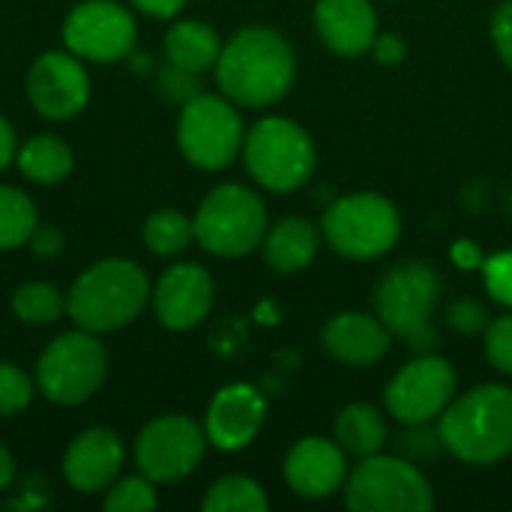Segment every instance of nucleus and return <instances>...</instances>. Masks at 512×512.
<instances>
[{
  "label": "nucleus",
  "instance_id": "nucleus-4",
  "mask_svg": "<svg viewBox=\"0 0 512 512\" xmlns=\"http://www.w3.org/2000/svg\"><path fill=\"white\" fill-rule=\"evenodd\" d=\"M441 300V276L426 261L393 267L375 288V312L387 330L405 339L414 351H432L438 336L432 327Z\"/></svg>",
  "mask_w": 512,
  "mask_h": 512
},
{
  "label": "nucleus",
  "instance_id": "nucleus-18",
  "mask_svg": "<svg viewBox=\"0 0 512 512\" xmlns=\"http://www.w3.org/2000/svg\"><path fill=\"white\" fill-rule=\"evenodd\" d=\"M120 468H123V447L117 435L108 429L81 432L63 456V477L78 492L108 489L117 480Z\"/></svg>",
  "mask_w": 512,
  "mask_h": 512
},
{
  "label": "nucleus",
  "instance_id": "nucleus-3",
  "mask_svg": "<svg viewBox=\"0 0 512 512\" xmlns=\"http://www.w3.org/2000/svg\"><path fill=\"white\" fill-rule=\"evenodd\" d=\"M150 297L147 276L138 264L108 258L84 270L66 300V312L81 330L105 333L126 327Z\"/></svg>",
  "mask_w": 512,
  "mask_h": 512
},
{
  "label": "nucleus",
  "instance_id": "nucleus-27",
  "mask_svg": "<svg viewBox=\"0 0 512 512\" xmlns=\"http://www.w3.org/2000/svg\"><path fill=\"white\" fill-rule=\"evenodd\" d=\"M195 237V225L177 210H159L144 225V243L156 255H177Z\"/></svg>",
  "mask_w": 512,
  "mask_h": 512
},
{
  "label": "nucleus",
  "instance_id": "nucleus-2",
  "mask_svg": "<svg viewBox=\"0 0 512 512\" xmlns=\"http://www.w3.org/2000/svg\"><path fill=\"white\" fill-rule=\"evenodd\" d=\"M444 447L468 465H495L512 453V390L483 384L441 414Z\"/></svg>",
  "mask_w": 512,
  "mask_h": 512
},
{
  "label": "nucleus",
  "instance_id": "nucleus-31",
  "mask_svg": "<svg viewBox=\"0 0 512 512\" xmlns=\"http://www.w3.org/2000/svg\"><path fill=\"white\" fill-rule=\"evenodd\" d=\"M486 357L495 369L512 375V315H501L486 327Z\"/></svg>",
  "mask_w": 512,
  "mask_h": 512
},
{
  "label": "nucleus",
  "instance_id": "nucleus-34",
  "mask_svg": "<svg viewBox=\"0 0 512 512\" xmlns=\"http://www.w3.org/2000/svg\"><path fill=\"white\" fill-rule=\"evenodd\" d=\"M492 39L504 63L512 69V0L501 3L492 15Z\"/></svg>",
  "mask_w": 512,
  "mask_h": 512
},
{
  "label": "nucleus",
  "instance_id": "nucleus-36",
  "mask_svg": "<svg viewBox=\"0 0 512 512\" xmlns=\"http://www.w3.org/2000/svg\"><path fill=\"white\" fill-rule=\"evenodd\" d=\"M372 51H375V57H378L384 66H396V63H402V57H405V42H402L396 33H378L375 42H372Z\"/></svg>",
  "mask_w": 512,
  "mask_h": 512
},
{
  "label": "nucleus",
  "instance_id": "nucleus-11",
  "mask_svg": "<svg viewBox=\"0 0 512 512\" xmlns=\"http://www.w3.org/2000/svg\"><path fill=\"white\" fill-rule=\"evenodd\" d=\"M207 450V432L183 414L156 417L135 444L138 468L153 483H174L192 474Z\"/></svg>",
  "mask_w": 512,
  "mask_h": 512
},
{
  "label": "nucleus",
  "instance_id": "nucleus-29",
  "mask_svg": "<svg viewBox=\"0 0 512 512\" xmlns=\"http://www.w3.org/2000/svg\"><path fill=\"white\" fill-rule=\"evenodd\" d=\"M153 507H156V492H153V480L147 477H126L108 486L105 495L108 512H147Z\"/></svg>",
  "mask_w": 512,
  "mask_h": 512
},
{
  "label": "nucleus",
  "instance_id": "nucleus-39",
  "mask_svg": "<svg viewBox=\"0 0 512 512\" xmlns=\"http://www.w3.org/2000/svg\"><path fill=\"white\" fill-rule=\"evenodd\" d=\"M15 156V132L12 126L0 117V168H6Z\"/></svg>",
  "mask_w": 512,
  "mask_h": 512
},
{
  "label": "nucleus",
  "instance_id": "nucleus-30",
  "mask_svg": "<svg viewBox=\"0 0 512 512\" xmlns=\"http://www.w3.org/2000/svg\"><path fill=\"white\" fill-rule=\"evenodd\" d=\"M30 396H33L30 378L12 363H0V417L18 414L21 408H27Z\"/></svg>",
  "mask_w": 512,
  "mask_h": 512
},
{
  "label": "nucleus",
  "instance_id": "nucleus-21",
  "mask_svg": "<svg viewBox=\"0 0 512 512\" xmlns=\"http://www.w3.org/2000/svg\"><path fill=\"white\" fill-rule=\"evenodd\" d=\"M318 252V228L309 219H282L264 234V258L276 273H300Z\"/></svg>",
  "mask_w": 512,
  "mask_h": 512
},
{
  "label": "nucleus",
  "instance_id": "nucleus-40",
  "mask_svg": "<svg viewBox=\"0 0 512 512\" xmlns=\"http://www.w3.org/2000/svg\"><path fill=\"white\" fill-rule=\"evenodd\" d=\"M453 258H456V264H462V267H477V264H480V249H477L474 243H456Z\"/></svg>",
  "mask_w": 512,
  "mask_h": 512
},
{
  "label": "nucleus",
  "instance_id": "nucleus-20",
  "mask_svg": "<svg viewBox=\"0 0 512 512\" xmlns=\"http://www.w3.org/2000/svg\"><path fill=\"white\" fill-rule=\"evenodd\" d=\"M315 27L321 39L345 57L369 51L378 36V18L369 0H318Z\"/></svg>",
  "mask_w": 512,
  "mask_h": 512
},
{
  "label": "nucleus",
  "instance_id": "nucleus-23",
  "mask_svg": "<svg viewBox=\"0 0 512 512\" xmlns=\"http://www.w3.org/2000/svg\"><path fill=\"white\" fill-rule=\"evenodd\" d=\"M336 441L357 459L375 456L387 444V423L372 405H348L336 417Z\"/></svg>",
  "mask_w": 512,
  "mask_h": 512
},
{
  "label": "nucleus",
  "instance_id": "nucleus-38",
  "mask_svg": "<svg viewBox=\"0 0 512 512\" xmlns=\"http://www.w3.org/2000/svg\"><path fill=\"white\" fill-rule=\"evenodd\" d=\"M132 3L153 18H171L186 6V0H132Z\"/></svg>",
  "mask_w": 512,
  "mask_h": 512
},
{
  "label": "nucleus",
  "instance_id": "nucleus-37",
  "mask_svg": "<svg viewBox=\"0 0 512 512\" xmlns=\"http://www.w3.org/2000/svg\"><path fill=\"white\" fill-rule=\"evenodd\" d=\"M63 246V234L57 228H42V231H33V252L39 258H51L57 255Z\"/></svg>",
  "mask_w": 512,
  "mask_h": 512
},
{
  "label": "nucleus",
  "instance_id": "nucleus-24",
  "mask_svg": "<svg viewBox=\"0 0 512 512\" xmlns=\"http://www.w3.org/2000/svg\"><path fill=\"white\" fill-rule=\"evenodd\" d=\"M18 168L36 183H60L72 171V150L54 135H36L21 147Z\"/></svg>",
  "mask_w": 512,
  "mask_h": 512
},
{
  "label": "nucleus",
  "instance_id": "nucleus-32",
  "mask_svg": "<svg viewBox=\"0 0 512 512\" xmlns=\"http://www.w3.org/2000/svg\"><path fill=\"white\" fill-rule=\"evenodd\" d=\"M483 273H486V288L489 294L504 303L512 306V252H498L492 255L486 264H483Z\"/></svg>",
  "mask_w": 512,
  "mask_h": 512
},
{
  "label": "nucleus",
  "instance_id": "nucleus-12",
  "mask_svg": "<svg viewBox=\"0 0 512 512\" xmlns=\"http://www.w3.org/2000/svg\"><path fill=\"white\" fill-rule=\"evenodd\" d=\"M456 396V369L438 354H423L402 366L387 384V408L405 426L432 423Z\"/></svg>",
  "mask_w": 512,
  "mask_h": 512
},
{
  "label": "nucleus",
  "instance_id": "nucleus-26",
  "mask_svg": "<svg viewBox=\"0 0 512 512\" xmlns=\"http://www.w3.org/2000/svg\"><path fill=\"white\" fill-rule=\"evenodd\" d=\"M207 512H264V489L249 477H222L210 486L204 504Z\"/></svg>",
  "mask_w": 512,
  "mask_h": 512
},
{
  "label": "nucleus",
  "instance_id": "nucleus-6",
  "mask_svg": "<svg viewBox=\"0 0 512 512\" xmlns=\"http://www.w3.org/2000/svg\"><path fill=\"white\" fill-rule=\"evenodd\" d=\"M195 240L222 258H240L249 255L267 234V210L264 201L237 183H225L219 189H213L195 219Z\"/></svg>",
  "mask_w": 512,
  "mask_h": 512
},
{
  "label": "nucleus",
  "instance_id": "nucleus-22",
  "mask_svg": "<svg viewBox=\"0 0 512 512\" xmlns=\"http://www.w3.org/2000/svg\"><path fill=\"white\" fill-rule=\"evenodd\" d=\"M219 51H222V42L216 30L204 21H177L165 33V54L171 66L186 69L192 75L213 66L219 60Z\"/></svg>",
  "mask_w": 512,
  "mask_h": 512
},
{
  "label": "nucleus",
  "instance_id": "nucleus-14",
  "mask_svg": "<svg viewBox=\"0 0 512 512\" xmlns=\"http://www.w3.org/2000/svg\"><path fill=\"white\" fill-rule=\"evenodd\" d=\"M27 96L39 114L66 120L87 105L90 81L78 57L66 51H48L33 63L27 75Z\"/></svg>",
  "mask_w": 512,
  "mask_h": 512
},
{
  "label": "nucleus",
  "instance_id": "nucleus-15",
  "mask_svg": "<svg viewBox=\"0 0 512 512\" xmlns=\"http://www.w3.org/2000/svg\"><path fill=\"white\" fill-rule=\"evenodd\" d=\"M267 405L261 393L249 384H231L222 387L210 408H207V441L225 453L243 450L255 441L261 423H264Z\"/></svg>",
  "mask_w": 512,
  "mask_h": 512
},
{
  "label": "nucleus",
  "instance_id": "nucleus-9",
  "mask_svg": "<svg viewBox=\"0 0 512 512\" xmlns=\"http://www.w3.org/2000/svg\"><path fill=\"white\" fill-rule=\"evenodd\" d=\"M108 357L105 348L90 336V330L57 336L36 366V381L42 393L57 405H78L90 399L105 381Z\"/></svg>",
  "mask_w": 512,
  "mask_h": 512
},
{
  "label": "nucleus",
  "instance_id": "nucleus-28",
  "mask_svg": "<svg viewBox=\"0 0 512 512\" xmlns=\"http://www.w3.org/2000/svg\"><path fill=\"white\" fill-rule=\"evenodd\" d=\"M12 309L21 321L27 324H51L63 315L66 300L54 285L45 282H27L15 291L12 297Z\"/></svg>",
  "mask_w": 512,
  "mask_h": 512
},
{
  "label": "nucleus",
  "instance_id": "nucleus-16",
  "mask_svg": "<svg viewBox=\"0 0 512 512\" xmlns=\"http://www.w3.org/2000/svg\"><path fill=\"white\" fill-rule=\"evenodd\" d=\"M153 306H156V318L168 327V330H189L198 321H204V315L213 306V279L204 267L198 264H177L171 267L156 291H153Z\"/></svg>",
  "mask_w": 512,
  "mask_h": 512
},
{
  "label": "nucleus",
  "instance_id": "nucleus-5",
  "mask_svg": "<svg viewBox=\"0 0 512 512\" xmlns=\"http://www.w3.org/2000/svg\"><path fill=\"white\" fill-rule=\"evenodd\" d=\"M243 156L252 177L270 192H291L315 171V144L303 126L288 117H267L243 138Z\"/></svg>",
  "mask_w": 512,
  "mask_h": 512
},
{
  "label": "nucleus",
  "instance_id": "nucleus-1",
  "mask_svg": "<svg viewBox=\"0 0 512 512\" xmlns=\"http://www.w3.org/2000/svg\"><path fill=\"white\" fill-rule=\"evenodd\" d=\"M294 69L291 45L270 27H243L222 45L216 60L222 93L246 108L279 102L291 90Z\"/></svg>",
  "mask_w": 512,
  "mask_h": 512
},
{
  "label": "nucleus",
  "instance_id": "nucleus-8",
  "mask_svg": "<svg viewBox=\"0 0 512 512\" xmlns=\"http://www.w3.org/2000/svg\"><path fill=\"white\" fill-rule=\"evenodd\" d=\"M345 504L354 512H429L435 495L411 462L375 453L348 474Z\"/></svg>",
  "mask_w": 512,
  "mask_h": 512
},
{
  "label": "nucleus",
  "instance_id": "nucleus-33",
  "mask_svg": "<svg viewBox=\"0 0 512 512\" xmlns=\"http://www.w3.org/2000/svg\"><path fill=\"white\" fill-rule=\"evenodd\" d=\"M447 318H450V327L459 330V333H480V330L489 327L486 309L477 300H459V303H453Z\"/></svg>",
  "mask_w": 512,
  "mask_h": 512
},
{
  "label": "nucleus",
  "instance_id": "nucleus-35",
  "mask_svg": "<svg viewBox=\"0 0 512 512\" xmlns=\"http://www.w3.org/2000/svg\"><path fill=\"white\" fill-rule=\"evenodd\" d=\"M162 90L171 93L174 99H183V102H189L192 96H198V87H195V81H192V72L177 69V66H171V69L162 75Z\"/></svg>",
  "mask_w": 512,
  "mask_h": 512
},
{
  "label": "nucleus",
  "instance_id": "nucleus-25",
  "mask_svg": "<svg viewBox=\"0 0 512 512\" xmlns=\"http://www.w3.org/2000/svg\"><path fill=\"white\" fill-rule=\"evenodd\" d=\"M36 231L33 201L12 186H0V249H15Z\"/></svg>",
  "mask_w": 512,
  "mask_h": 512
},
{
  "label": "nucleus",
  "instance_id": "nucleus-41",
  "mask_svg": "<svg viewBox=\"0 0 512 512\" xmlns=\"http://www.w3.org/2000/svg\"><path fill=\"white\" fill-rule=\"evenodd\" d=\"M12 477H15V462H12V456L0 447V492L12 483Z\"/></svg>",
  "mask_w": 512,
  "mask_h": 512
},
{
  "label": "nucleus",
  "instance_id": "nucleus-19",
  "mask_svg": "<svg viewBox=\"0 0 512 512\" xmlns=\"http://www.w3.org/2000/svg\"><path fill=\"white\" fill-rule=\"evenodd\" d=\"M324 348L348 366H375L390 351V330L366 312H339L324 324Z\"/></svg>",
  "mask_w": 512,
  "mask_h": 512
},
{
  "label": "nucleus",
  "instance_id": "nucleus-13",
  "mask_svg": "<svg viewBox=\"0 0 512 512\" xmlns=\"http://www.w3.org/2000/svg\"><path fill=\"white\" fill-rule=\"evenodd\" d=\"M63 39L72 54L108 63L132 51L135 18L111 0H90L69 12L63 24Z\"/></svg>",
  "mask_w": 512,
  "mask_h": 512
},
{
  "label": "nucleus",
  "instance_id": "nucleus-10",
  "mask_svg": "<svg viewBox=\"0 0 512 512\" xmlns=\"http://www.w3.org/2000/svg\"><path fill=\"white\" fill-rule=\"evenodd\" d=\"M243 123L231 99L192 96L177 123V141L186 159L198 168H225L243 147Z\"/></svg>",
  "mask_w": 512,
  "mask_h": 512
},
{
  "label": "nucleus",
  "instance_id": "nucleus-17",
  "mask_svg": "<svg viewBox=\"0 0 512 512\" xmlns=\"http://www.w3.org/2000/svg\"><path fill=\"white\" fill-rule=\"evenodd\" d=\"M285 480L303 498H330L348 480L345 450L339 447V441L303 438L291 447L285 459Z\"/></svg>",
  "mask_w": 512,
  "mask_h": 512
},
{
  "label": "nucleus",
  "instance_id": "nucleus-7",
  "mask_svg": "<svg viewBox=\"0 0 512 512\" xmlns=\"http://www.w3.org/2000/svg\"><path fill=\"white\" fill-rule=\"evenodd\" d=\"M321 228L339 255L372 261L393 249L402 231V219L390 198L378 192H354L330 204Z\"/></svg>",
  "mask_w": 512,
  "mask_h": 512
}]
</instances>
